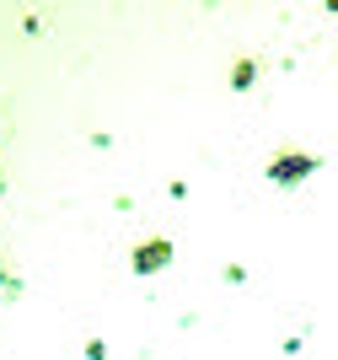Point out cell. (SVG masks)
Listing matches in <instances>:
<instances>
[{
	"instance_id": "1",
	"label": "cell",
	"mask_w": 338,
	"mask_h": 360,
	"mask_svg": "<svg viewBox=\"0 0 338 360\" xmlns=\"http://www.w3.org/2000/svg\"><path fill=\"white\" fill-rule=\"evenodd\" d=\"M156 264H167V242H156V248L140 253V269H156Z\"/></svg>"
}]
</instances>
